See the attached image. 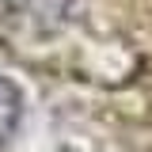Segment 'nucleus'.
I'll list each match as a JSON object with an SVG mask.
<instances>
[{"label":"nucleus","mask_w":152,"mask_h":152,"mask_svg":"<svg viewBox=\"0 0 152 152\" xmlns=\"http://www.w3.org/2000/svg\"><path fill=\"white\" fill-rule=\"evenodd\" d=\"M15 122H19V91H15V84L8 76H0V148L12 137Z\"/></svg>","instance_id":"nucleus-1"}]
</instances>
